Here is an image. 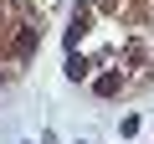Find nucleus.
Instances as JSON below:
<instances>
[{"mask_svg": "<svg viewBox=\"0 0 154 144\" xmlns=\"http://www.w3.org/2000/svg\"><path fill=\"white\" fill-rule=\"evenodd\" d=\"M36 46H41V26H36V21H26V26H21V36H16V57H31Z\"/></svg>", "mask_w": 154, "mask_h": 144, "instance_id": "nucleus-1", "label": "nucleus"}, {"mask_svg": "<svg viewBox=\"0 0 154 144\" xmlns=\"http://www.w3.org/2000/svg\"><path fill=\"white\" fill-rule=\"evenodd\" d=\"M88 31H93V16H88V11H77V16H72V26H67V52H72L77 41H82Z\"/></svg>", "mask_w": 154, "mask_h": 144, "instance_id": "nucleus-2", "label": "nucleus"}, {"mask_svg": "<svg viewBox=\"0 0 154 144\" xmlns=\"http://www.w3.org/2000/svg\"><path fill=\"white\" fill-rule=\"evenodd\" d=\"M88 72H93V62H88L82 52H77V46H72V52H67V77H72V83H82V77H88Z\"/></svg>", "mask_w": 154, "mask_h": 144, "instance_id": "nucleus-3", "label": "nucleus"}, {"mask_svg": "<svg viewBox=\"0 0 154 144\" xmlns=\"http://www.w3.org/2000/svg\"><path fill=\"white\" fill-rule=\"evenodd\" d=\"M93 93H98V98H118V93H123V77H118V72H103V77L93 83Z\"/></svg>", "mask_w": 154, "mask_h": 144, "instance_id": "nucleus-4", "label": "nucleus"}, {"mask_svg": "<svg viewBox=\"0 0 154 144\" xmlns=\"http://www.w3.org/2000/svg\"><path fill=\"white\" fill-rule=\"evenodd\" d=\"M0 83H5V77H0Z\"/></svg>", "mask_w": 154, "mask_h": 144, "instance_id": "nucleus-5", "label": "nucleus"}]
</instances>
